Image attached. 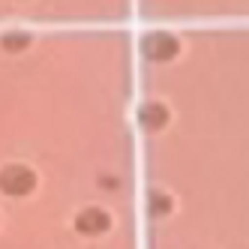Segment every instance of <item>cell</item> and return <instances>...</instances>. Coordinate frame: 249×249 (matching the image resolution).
<instances>
[{"label": "cell", "instance_id": "1", "mask_svg": "<svg viewBox=\"0 0 249 249\" xmlns=\"http://www.w3.org/2000/svg\"><path fill=\"white\" fill-rule=\"evenodd\" d=\"M36 186H39V174L27 162H3L0 165V195L3 198H27Z\"/></svg>", "mask_w": 249, "mask_h": 249}, {"label": "cell", "instance_id": "5", "mask_svg": "<svg viewBox=\"0 0 249 249\" xmlns=\"http://www.w3.org/2000/svg\"><path fill=\"white\" fill-rule=\"evenodd\" d=\"M30 45H33V33H27L21 27H12V30L0 33V51H3V54H21Z\"/></svg>", "mask_w": 249, "mask_h": 249}, {"label": "cell", "instance_id": "6", "mask_svg": "<svg viewBox=\"0 0 249 249\" xmlns=\"http://www.w3.org/2000/svg\"><path fill=\"white\" fill-rule=\"evenodd\" d=\"M147 213H150V216H156V219L168 216V213H171V195L153 189V192L147 195Z\"/></svg>", "mask_w": 249, "mask_h": 249}, {"label": "cell", "instance_id": "3", "mask_svg": "<svg viewBox=\"0 0 249 249\" xmlns=\"http://www.w3.org/2000/svg\"><path fill=\"white\" fill-rule=\"evenodd\" d=\"M111 228V213L105 207H96V204H87L75 213V231L84 237H99Z\"/></svg>", "mask_w": 249, "mask_h": 249}, {"label": "cell", "instance_id": "2", "mask_svg": "<svg viewBox=\"0 0 249 249\" xmlns=\"http://www.w3.org/2000/svg\"><path fill=\"white\" fill-rule=\"evenodd\" d=\"M141 51H144V57L153 60V63H168V60L177 57V51H180V39L168 30H153L141 39Z\"/></svg>", "mask_w": 249, "mask_h": 249}, {"label": "cell", "instance_id": "4", "mask_svg": "<svg viewBox=\"0 0 249 249\" xmlns=\"http://www.w3.org/2000/svg\"><path fill=\"white\" fill-rule=\"evenodd\" d=\"M138 123H141L147 132L162 129L165 123H168V105L159 102V99H147V102L138 108Z\"/></svg>", "mask_w": 249, "mask_h": 249}]
</instances>
